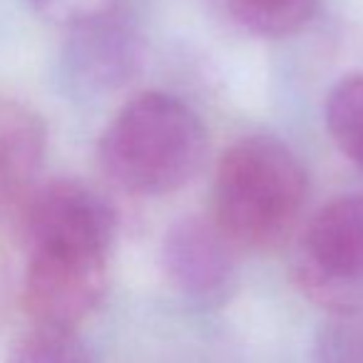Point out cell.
<instances>
[{
    "instance_id": "6da1fadb",
    "label": "cell",
    "mask_w": 363,
    "mask_h": 363,
    "mask_svg": "<svg viewBox=\"0 0 363 363\" xmlns=\"http://www.w3.org/2000/svg\"><path fill=\"white\" fill-rule=\"evenodd\" d=\"M207 152V132L189 105L164 92H142L107 125L100 167L112 184L160 197L194 179Z\"/></svg>"
},
{
    "instance_id": "7a4b0ae2",
    "label": "cell",
    "mask_w": 363,
    "mask_h": 363,
    "mask_svg": "<svg viewBox=\"0 0 363 363\" xmlns=\"http://www.w3.org/2000/svg\"><path fill=\"white\" fill-rule=\"evenodd\" d=\"M308 179L277 137L249 135L222 155L214 179V224L242 249H272L296 227Z\"/></svg>"
},
{
    "instance_id": "3957f363",
    "label": "cell",
    "mask_w": 363,
    "mask_h": 363,
    "mask_svg": "<svg viewBox=\"0 0 363 363\" xmlns=\"http://www.w3.org/2000/svg\"><path fill=\"white\" fill-rule=\"evenodd\" d=\"M294 279L331 316L363 311V194L323 204L294 254Z\"/></svg>"
},
{
    "instance_id": "277c9868",
    "label": "cell",
    "mask_w": 363,
    "mask_h": 363,
    "mask_svg": "<svg viewBox=\"0 0 363 363\" xmlns=\"http://www.w3.org/2000/svg\"><path fill=\"white\" fill-rule=\"evenodd\" d=\"M107 291V249L80 244L26 247L23 306L33 323L75 328Z\"/></svg>"
},
{
    "instance_id": "5b68a950",
    "label": "cell",
    "mask_w": 363,
    "mask_h": 363,
    "mask_svg": "<svg viewBox=\"0 0 363 363\" xmlns=\"http://www.w3.org/2000/svg\"><path fill=\"white\" fill-rule=\"evenodd\" d=\"M234 244L202 217H184L162 239V269L169 284L189 301L217 306L237 286Z\"/></svg>"
},
{
    "instance_id": "8992f818",
    "label": "cell",
    "mask_w": 363,
    "mask_h": 363,
    "mask_svg": "<svg viewBox=\"0 0 363 363\" xmlns=\"http://www.w3.org/2000/svg\"><path fill=\"white\" fill-rule=\"evenodd\" d=\"M60 75L77 97H100L120 90L140 65V40L120 11L67 28Z\"/></svg>"
},
{
    "instance_id": "52a82bcc",
    "label": "cell",
    "mask_w": 363,
    "mask_h": 363,
    "mask_svg": "<svg viewBox=\"0 0 363 363\" xmlns=\"http://www.w3.org/2000/svg\"><path fill=\"white\" fill-rule=\"evenodd\" d=\"M112 237H115V212L100 194L80 182H48L23 204V247L85 244V247L110 249Z\"/></svg>"
},
{
    "instance_id": "ba28073f",
    "label": "cell",
    "mask_w": 363,
    "mask_h": 363,
    "mask_svg": "<svg viewBox=\"0 0 363 363\" xmlns=\"http://www.w3.org/2000/svg\"><path fill=\"white\" fill-rule=\"evenodd\" d=\"M45 155L40 115L13 97L0 95V214L30 187Z\"/></svg>"
},
{
    "instance_id": "9c48e42d",
    "label": "cell",
    "mask_w": 363,
    "mask_h": 363,
    "mask_svg": "<svg viewBox=\"0 0 363 363\" xmlns=\"http://www.w3.org/2000/svg\"><path fill=\"white\" fill-rule=\"evenodd\" d=\"M326 127L341 155L363 169V72L343 77L328 92Z\"/></svg>"
},
{
    "instance_id": "30bf717a",
    "label": "cell",
    "mask_w": 363,
    "mask_h": 363,
    "mask_svg": "<svg viewBox=\"0 0 363 363\" xmlns=\"http://www.w3.org/2000/svg\"><path fill=\"white\" fill-rule=\"evenodd\" d=\"M8 363H97L75 328L33 323L13 341Z\"/></svg>"
},
{
    "instance_id": "8fae6325",
    "label": "cell",
    "mask_w": 363,
    "mask_h": 363,
    "mask_svg": "<svg viewBox=\"0 0 363 363\" xmlns=\"http://www.w3.org/2000/svg\"><path fill=\"white\" fill-rule=\"evenodd\" d=\"M247 30L262 38H286L313 18L318 0H229Z\"/></svg>"
},
{
    "instance_id": "7c38bea8",
    "label": "cell",
    "mask_w": 363,
    "mask_h": 363,
    "mask_svg": "<svg viewBox=\"0 0 363 363\" xmlns=\"http://www.w3.org/2000/svg\"><path fill=\"white\" fill-rule=\"evenodd\" d=\"M316 351L318 363H363V311L331 316Z\"/></svg>"
},
{
    "instance_id": "4fadbf2b",
    "label": "cell",
    "mask_w": 363,
    "mask_h": 363,
    "mask_svg": "<svg viewBox=\"0 0 363 363\" xmlns=\"http://www.w3.org/2000/svg\"><path fill=\"white\" fill-rule=\"evenodd\" d=\"M120 3L122 0H30L35 13L62 28L80 26V23L95 21L107 13H115Z\"/></svg>"
}]
</instances>
